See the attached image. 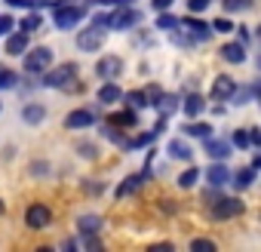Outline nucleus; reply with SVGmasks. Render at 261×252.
<instances>
[{
  "label": "nucleus",
  "mask_w": 261,
  "mask_h": 252,
  "mask_svg": "<svg viewBox=\"0 0 261 252\" xmlns=\"http://www.w3.org/2000/svg\"><path fill=\"white\" fill-rule=\"evenodd\" d=\"M249 95H255V89H240V86H237V92L230 95V102L240 108V105H246V102H249Z\"/></svg>",
  "instance_id": "nucleus-30"
},
{
  "label": "nucleus",
  "mask_w": 261,
  "mask_h": 252,
  "mask_svg": "<svg viewBox=\"0 0 261 252\" xmlns=\"http://www.w3.org/2000/svg\"><path fill=\"white\" fill-rule=\"evenodd\" d=\"M237 31H240V40H249V28H246V25H240Z\"/></svg>",
  "instance_id": "nucleus-42"
},
{
  "label": "nucleus",
  "mask_w": 261,
  "mask_h": 252,
  "mask_svg": "<svg viewBox=\"0 0 261 252\" xmlns=\"http://www.w3.org/2000/svg\"><path fill=\"white\" fill-rule=\"evenodd\" d=\"M13 28H16V19L13 16H0V37H7Z\"/></svg>",
  "instance_id": "nucleus-33"
},
{
  "label": "nucleus",
  "mask_w": 261,
  "mask_h": 252,
  "mask_svg": "<svg viewBox=\"0 0 261 252\" xmlns=\"http://www.w3.org/2000/svg\"><path fill=\"white\" fill-rule=\"evenodd\" d=\"M203 142H206V154H209L212 160H224V157L230 154L227 142H218V139H212V136H209V139H203Z\"/></svg>",
  "instance_id": "nucleus-16"
},
{
  "label": "nucleus",
  "mask_w": 261,
  "mask_h": 252,
  "mask_svg": "<svg viewBox=\"0 0 261 252\" xmlns=\"http://www.w3.org/2000/svg\"><path fill=\"white\" fill-rule=\"evenodd\" d=\"M166 154H169L172 160H191V157H194V151H191V145H188L185 139H172L169 148H166Z\"/></svg>",
  "instance_id": "nucleus-11"
},
{
  "label": "nucleus",
  "mask_w": 261,
  "mask_h": 252,
  "mask_svg": "<svg viewBox=\"0 0 261 252\" xmlns=\"http://www.w3.org/2000/svg\"><path fill=\"white\" fill-rule=\"evenodd\" d=\"M233 145H237V148H249V145H252V136L243 133V130H233Z\"/></svg>",
  "instance_id": "nucleus-32"
},
{
  "label": "nucleus",
  "mask_w": 261,
  "mask_h": 252,
  "mask_svg": "<svg viewBox=\"0 0 261 252\" xmlns=\"http://www.w3.org/2000/svg\"><path fill=\"white\" fill-rule=\"evenodd\" d=\"M175 102H178L175 95H163V114H172V111H175ZM157 108H160V105H157Z\"/></svg>",
  "instance_id": "nucleus-37"
},
{
  "label": "nucleus",
  "mask_w": 261,
  "mask_h": 252,
  "mask_svg": "<svg viewBox=\"0 0 261 252\" xmlns=\"http://www.w3.org/2000/svg\"><path fill=\"white\" fill-rule=\"evenodd\" d=\"M108 123H111V126H136V123H139V114H136V108H129V111H117V114H111V117H108Z\"/></svg>",
  "instance_id": "nucleus-14"
},
{
  "label": "nucleus",
  "mask_w": 261,
  "mask_h": 252,
  "mask_svg": "<svg viewBox=\"0 0 261 252\" xmlns=\"http://www.w3.org/2000/svg\"><path fill=\"white\" fill-rule=\"evenodd\" d=\"M16 83H19L16 71H10V68H0V89H13Z\"/></svg>",
  "instance_id": "nucleus-27"
},
{
  "label": "nucleus",
  "mask_w": 261,
  "mask_h": 252,
  "mask_svg": "<svg viewBox=\"0 0 261 252\" xmlns=\"http://www.w3.org/2000/svg\"><path fill=\"white\" fill-rule=\"evenodd\" d=\"M123 98H126V105H129V108H136V111H139V108H148V105H151L148 92H142V89H133V92H126Z\"/></svg>",
  "instance_id": "nucleus-19"
},
{
  "label": "nucleus",
  "mask_w": 261,
  "mask_h": 252,
  "mask_svg": "<svg viewBox=\"0 0 261 252\" xmlns=\"http://www.w3.org/2000/svg\"><path fill=\"white\" fill-rule=\"evenodd\" d=\"M123 71V62L117 59V56H105L98 65H95V74L101 77V80H111V77H117Z\"/></svg>",
  "instance_id": "nucleus-9"
},
{
  "label": "nucleus",
  "mask_w": 261,
  "mask_h": 252,
  "mask_svg": "<svg viewBox=\"0 0 261 252\" xmlns=\"http://www.w3.org/2000/svg\"><path fill=\"white\" fill-rule=\"evenodd\" d=\"M185 117H197V114H203V108H206V102H203V95H197V92H191V95H185Z\"/></svg>",
  "instance_id": "nucleus-18"
},
{
  "label": "nucleus",
  "mask_w": 261,
  "mask_h": 252,
  "mask_svg": "<svg viewBox=\"0 0 261 252\" xmlns=\"http://www.w3.org/2000/svg\"><path fill=\"white\" fill-rule=\"evenodd\" d=\"M212 28H215V31H221V34H227V31H233V25H230L227 19H215V22H212Z\"/></svg>",
  "instance_id": "nucleus-36"
},
{
  "label": "nucleus",
  "mask_w": 261,
  "mask_h": 252,
  "mask_svg": "<svg viewBox=\"0 0 261 252\" xmlns=\"http://www.w3.org/2000/svg\"><path fill=\"white\" fill-rule=\"evenodd\" d=\"M92 123H95V114H92V111H86V108L71 111V114H68V120H65L68 130H86V126H92Z\"/></svg>",
  "instance_id": "nucleus-8"
},
{
  "label": "nucleus",
  "mask_w": 261,
  "mask_h": 252,
  "mask_svg": "<svg viewBox=\"0 0 261 252\" xmlns=\"http://www.w3.org/2000/svg\"><path fill=\"white\" fill-rule=\"evenodd\" d=\"M77 228H80V234H95V231L101 228V218H98V215H83V218L77 221Z\"/></svg>",
  "instance_id": "nucleus-24"
},
{
  "label": "nucleus",
  "mask_w": 261,
  "mask_h": 252,
  "mask_svg": "<svg viewBox=\"0 0 261 252\" xmlns=\"http://www.w3.org/2000/svg\"><path fill=\"white\" fill-rule=\"evenodd\" d=\"M197 179H200V169H194V166H191V169H185V172L178 175V188H194V185H197Z\"/></svg>",
  "instance_id": "nucleus-26"
},
{
  "label": "nucleus",
  "mask_w": 261,
  "mask_h": 252,
  "mask_svg": "<svg viewBox=\"0 0 261 252\" xmlns=\"http://www.w3.org/2000/svg\"><path fill=\"white\" fill-rule=\"evenodd\" d=\"M237 92V83L230 80V77H218L215 83H212V98H230Z\"/></svg>",
  "instance_id": "nucleus-13"
},
{
  "label": "nucleus",
  "mask_w": 261,
  "mask_h": 252,
  "mask_svg": "<svg viewBox=\"0 0 261 252\" xmlns=\"http://www.w3.org/2000/svg\"><path fill=\"white\" fill-rule=\"evenodd\" d=\"M243 209H246V206H243L240 197H221V200L212 203V218H215V221H227V218L240 215Z\"/></svg>",
  "instance_id": "nucleus-2"
},
{
  "label": "nucleus",
  "mask_w": 261,
  "mask_h": 252,
  "mask_svg": "<svg viewBox=\"0 0 261 252\" xmlns=\"http://www.w3.org/2000/svg\"><path fill=\"white\" fill-rule=\"evenodd\" d=\"M10 7H25V10H34V0H7Z\"/></svg>",
  "instance_id": "nucleus-40"
},
{
  "label": "nucleus",
  "mask_w": 261,
  "mask_h": 252,
  "mask_svg": "<svg viewBox=\"0 0 261 252\" xmlns=\"http://www.w3.org/2000/svg\"><path fill=\"white\" fill-rule=\"evenodd\" d=\"M139 22H142V16L133 7H117V13H111V28L114 31H126V28H133Z\"/></svg>",
  "instance_id": "nucleus-6"
},
{
  "label": "nucleus",
  "mask_w": 261,
  "mask_h": 252,
  "mask_svg": "<svg viewBox=\"0 0 261 252\" xmlns=\"http://www.w3.org/2000/svg\"><path fill=\"white\" fill-rule=\"evenodd\" d=\"M22 117H25V123H40V120L46 117V111H43L40 105H25V111H22Z\"/></svg>",
  "instance_id": "nucleus-25"
},
{
  "label": "nucleus",
  "mask_w": 261,
  "mask_h": 252,
  "mask_svg": "<svg viewBox=\"0 0 261 252\" xmlns=\"http://www.w3.org/2000/svg\"><path fill=\"white\" fill-rule=\"evenodd\" d=\"M25 224H28V228H34V231L46 228V224H49V209H46L43 203H31V206H28V212H25Z\"/></svg>",
  "instance_id": "nucleus-7"
},
{
  "label": "nucleus",
  "mask_w": 261,
  "mask_h": 252,
  "mask_svg": "<svg viewBox=\"0 0 261 252\" xmlns=\"http://www.w3.org/2000/svg\"><path fill=\"white\" fill-rule=\"evenodd\" d=\"M101 43H105V25L92 22V28H86V31L77 34V46L83 53H95V49H101Z\"/></svg>",
  "instance_id": "nucleus-3"
},
{
  "label": "nucleus",
  "mask_w": 261,
  "mask_h": 252,
  "mask_svg": "<svg viewBox=\"0 0 261 252\" xmlns=\"http://www.w3.org/2000/svg\"><path fill=\"white\" fill-rule=\"evenodd\" d=\"M7 53H10V56H22V53H28V31L10 34V37H7Z\"/></svg>",
  "instance_id": "nucleus-10"
},
{
  "label": "nucleus",
  "mask_w": 261,
  "mask_h": 252,
  "mask_svg": "<svg viewBox=\"0 0 261 252\" xmlns=\"http://www.w3.org/2000/svg\"><path fill=\"white\" fill-rule=\"evenodd\" d=\"M40 25H43V19H40V13H31V16H25L22 19V31H40Z\"/></svg>",
  "instance_id": "nucleus-28"
},
{
  "label": "nucleus",
  "mask_w": 261,
  "mask_h": 252,
  "mask_svg": "<svg viewBox=\"0 0 261 252\" xmlns=\"http://www.w3.org/2000/svg\"><path fill=\"white\" fill-rule=\"evenodd\" d=\"M185 28H191V31H194V37H197V40H206V37H209V34H212V31H209V25H206V22H200V19H191V16H188V19H185Z\"/></svg>",
  "instance_id": "nucleus-20"
},
{
  "label": "nucleus",
  "mask_w": 261,
  "mask_h": 252,
  "mask_svg": "<svg viewBox=\"0 0 261 252\" xmlns=\"http://www.w3.org/2000/svg\"><path fill=\"white\" fill-rule=\"evenodd\" d=\"M120 98H123V92H120V86L111 83V80L98 89V102H101V105H114V102H120Z\"/></svg>",
  "instance_id": "nucleus-17"
},
{
  "label": "nucleus",
  "mask_w": 261,
  "mask_h": 252,
  "mask_svg": "<svg viewBox=\"0 0 261 252\" xmlns=\"http://www.w3.org/2000/svg\"><path fill=\"white\" fill-rule=\"evenodd\" d=\"M252 7V0H224V10L227 13H246Z\"/></svg>",
  "instance_id": "nucleus-29"
},
{
  "label": "nucleus",
  "mask_w": 261,
  "mask_h": 252,
  "mask_svg": "<svg viewBox=\"0 0 261 252\" xmlns=\"http://www.w3.org/2000/svg\"><path fill=\"white\" fill-rule=\"evenodd\" d=\"M252 145H258V148H261V133H258V130L252 133Z\"/></svg>",
  "instance_id": "nucleus-43"
},
{
  "label": "nucleus",
  "mask_w": 261,
  "mask_h": 252,
  "mask_svg": "<svg viewBox=\"0 0 261 252\" xmlns=\"http://www.w3.org/2000/svg\"><path fill=\"white\" fill-rule=\"evenodd\" d=\"M258 71H261V56H258Z\"/></svg>",
  "instance_id": "nucleus-47"
},
{
  "label": "nucleus",
  "mask_w": 261,
  "mask_h": 252,
  "mask_svg": "<svg viewBox=\"0 0 261 252\" xmlns=\"http://www.w3.org/2000/svg\"><path fill=\"white\" fill-rule=\"evenodd\" d=\"M185 133L194 136V139H209V136H212V126H209V123H188Z\"/></svg>",
  "instance_id": "nucleus-21"
},
{
  "label": "nucleus",
  "mask_w": 261,
  "mask_h": 252,
  "mask_svg": "<svg viewBox=\"0 0 261 252\" xmlns=\"http://www.w3.org/2000/svg\"><path fill=\"white\" fill-rule=\"evenodd\" d=\"M252 179H255V166H252V169H240V172H237V185H240V188H249V185H252Z\"/></svg>",
  "instance_id": "nucleus-31"
},
{
  "label": "nucleus",
  "mask_w": 261,
  "mask_h": 252,
  "mask_svg": "<svg viewBox=\"0 0 261 252\" xmlns=\"http://www.w3.org/2000/svg\"><path fill=\"white\" fill-rule=\"evenodd\" d=\"M49 65H53V49L49 46H37L25 56V71L28 74H43Z\"/></svg>",
  "instance_id": "nucleus-1"
},
{
  "label": "nucleus",
  "mask_w": 261,
  "mask_h": 252,
  "mask_svg": "<svg viewBox=\"0 0 261 252\" xmlns=\"http://www.w3.org/2000/svg\"><path fill=\"white\" fill-rule=\"evenodd\" d=\"M77 151H80V157H89V160L95 157V145H86V142H80V145H77Z\"/></svg>",
  "instance_id": "nucleus-38"
},
{
  "label": "nucleus",
  "mask_w": 261,
  "mask_h": 252,
  "mask_svg": "<svg viewBox=\"0 0 261 252\" xmlns=\"http://www.w3.org/2000/svg\"><path fill=\"white\" fill-rule=\"evenodd\" d=\"M172 4H175V0H154V4H151V7H154L157 13H166V10H169Z\"/></svg>",
  "instance_id": "nucleus-39"
},
{
  "label": "nucleus",
  "mask_w": 261,
  "mask_h": 252,
  "mask_svg": "<svg viewBox=\"0 0 261 252\" xmlns=\"http://www.w3.org/2000/svg\"><path fill=\"white\" fill-rule=\"evenodd\" d=\"M212 7V0H188V10L191 13H203V10H209Z\"/></svg>",
  "instance_id": "nucleus-35"
},
{
  "label": "nucleus",
  "mask_w": 261,
  "mask_h": 252,
  "mask_svg": "<svg viewBox=\"0 0 261 252\" xmlns=\"http://www.w3.org/2000/svg\"><path fill=\"white\" fill-rule=\"evenodd\" d=\"M191 249H194V252H215V243H212V240H194Z\"/></svg>",
  "instance_id": "nucleus-34"
},
{
  "label": "nucleus",
  "mask_w": 261,
  "mask_h": 252,
  "mask_svg": "<svg viewBox=\"0 0 261 252\" xmlns=\"http://www.w3.org/2000/svg\"><path fill=\"white\" fill-rule=\"evenodd\" d=\"M181 25V19L169 16V13H157V31H175Z\"/></svg>",
  "instance_id": "nucleus-23"
},
{
  "label": "nucleus",
  "mask_w": 261,
  "mask_h": 252,
  "mask_svg": "<svg viewBox=\"0 0 261 252\" xmlns=\"http://www.w3.org/2000/svg\"><path fill=\"white\" fill-rule=\"evenodd\" d=\"M0 215H4V200H0Z\"/></svg>",
  "instance_id": "nucleus-46"
},
{
  "label": "nucleus",
  "mask_w": 261,
  "mask_h": 252,
  "mask_svg": "<svg viewBox=\"0 0 261 252\" xmlns=\"http://www.w3.org/2000/svg\"><path fill=\"white\" fill-rule=\"evenodd\" d=\"M203 200H206V203H212V200H218V191H206V194H203Z\"/></svg>",
  "instance_id": "nucleus-41"
},
{
  "label": "nucleus",
  "mask_w": 261,
  "mask_h": 252,
  "mask_svg": "<svg viewBox=\"0 0 261 252\" xmlns=\"http://www.w3.org/2000/svg\"><path fill=\"white\" fill-rule=\"evenodd\" d=\"M139 185H142V175H139V172H133V175H126V182H123V185L117 188V197H126V194H133V191H136Z\"/></svg>",
  "instance_id": "nucleus-22"
},
{
  "label": "nucleus",
  "mask_w": 261,
  "mask_h": 252,
  "mask_svg": "<svg viewBox=\"0 0 261 252\" xmlns=\"http://www.w3.org/2000/svg\"><path fill=\"white\" fill-rule=\"evenodd\" d=\"M252 166H255V169H261V157H255V163H252Z\"/></svg>",
  "instance_id": "nucleus-45"
},
{
  "label": "nucleus",
  "mask_w": 261,
  "mask_h": 252,
  "mask_svg": "<svg viewBox=\"0 0 261 252\" xmlns=\"http://www.w3.org/2000/svg\"><path fill=\"white\" fill-rule=\"evenodd\" d=\"M221 59H224V62H233V65L246 62V49H243V43H224V46H221Z\"/></svg>",
  "instance_id": "nucleus-15"
},
{
  "label": "nucleus",
  "mask_w": 261,
  "mask_h": 252,
  "mask_svg": "<svg viewBox=\"0 0 261 252\" xmlns=\"http://www.w3.org/2000/svg\"><path fill=\"white\" fill-rule=\"evenodd\" d=\"M83 16H86V4H74V7L56 10V28H59V31H68V28H74Z\"/></svg>",
  "instance_id": "nucleus-4"
},
{
  "label": "nucleus",
  "mask_w": 261,
  "mask_h": 252,
  "mask_svg": "<svg viewBox=\"0 0 261 252\" xmlns=\"http://www.w3.org/2000/svg\"><path fill=\"white\" fill-rule=\"evenodd\" d=\"M34 7H49V0H34Z\"/></svg>",
  "instance_id": "nucleus-44"
},
{
  "label": "nucleus",
  "mask_w": 261,
  "mask_h": 252,
  "mask_svg": "<svg viewBox=\"0 0 261 252\" xmlns=\"http://www.w3.org/2000/svg\"><path fill=\"white\" fill-rule=\"evenodd\" d=\"M206 179H209V185H212V188H221L224 182H230V172H227V166H224V163H212V166L206 169Z\"/></svg>",
  "instance_id": "nucleus-12"
},
{
  "label": "nucleus",
  "mask_w": 261,
  "mask_h": 252,
  "mask_svg": "<svg viewBox=\"0 0 261 252\" xmlns=\"http://www.w3.org/2000/svg\"><path fill=\"white\" fill-rule=\"evenodd\" d=\"M74 77H77V65L68 62V65H62V68L49 71V74L43 77V86H49V89H62V86H68Z\"/></svg>",
  "instance_id": "nucleus-5"
}]
</instances>
